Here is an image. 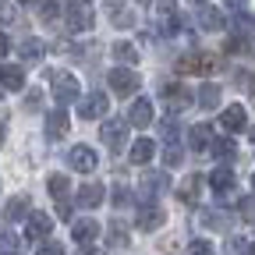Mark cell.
Instances as JSON below:
<instances>
[{
    "label": "cell",
    "instance_id": "obj_1",
    "mask_svg": "<svg viewBox=\"0 0 255 255\" xmlns=\"http://www.w3.org/2000/svg\"><path fill=\"white\" fill-rule=\"evenodd\" d=\"M50 89H53V100L57 103H75L78 100V78L71 71H50Z\"/></svg>",
    "mask_w": 255,
    "mask_h": 255
},
{
    "label": "cell",
    "instance_id": "obj_2",
    "mask_svg": "<svg viewBox=\"0 0 255 255\" xmlns=\"http://www.w3.org/2000/svg\"><path fill=\"white\" fill-rule=\"evenodd\" d=\"M213 68H216V57L209 53H191L177 60V75H209Z\"/></svg>",
    "mask_w": 255,
    "mask_h": 255
},
{
    "label": "cell",
    "instance_id": "obj_3",
    "mask_svg": "<svg viewBox=\"0 0 255 255\" xmlns=\"http://www.w3.org/2000/svg\"><path fill=\"white\" fill-rule=\"evenodd\" d=\"M64 14H68V28L71 32H89L92 28V11H89L85 0H78V4L71 0V4L64 7Z\"/></svg>",
    "mask_w": 255,
    "mask_h": 255
},
{
    "label": "cell",
    "instance_id": "obj_4",
    "mask_svg": "<svg viewBox=\"0 0 255 255\" xmlns=\"http://www.w3.org/2000/svg\"><path fill=\"white\" fill-rule=\"evenodd\" d=\"M138 75L131 71V68H114L110 71V89L117 92V96H131V92H138Z\"/></svg>",
    "mask_w": 255,
    "mask_h": 255
},
{
    "label": "cell",
    "instance_id": "obj_5",
    "mask_svg": "<svg viewBox=\"0 0 255 255\" xmlns=\"http://www.w3.org/2000/svg\"><path fill=\"white\" fill-rule=\"evenodd\" d=\"M156 21H159V32L163 36H174V32L181 28V14L174 11V0H156Z\"/></svg>",
    "mask_w": 255,
    "mask_h": 255
},
{
    "label": "cell",
    "instance_id": "obj_6",
    "mask_svg": "<svg viewBox=\"0 0 255 255\" xmlns=\"http://www.w3.org/2000/svg\"><path fill=\"white\" fill-rule=\"evenodd\" d=\"M128 124H131V128H149L152 124V100L135 96L131 107H128Z\"/></svg>",
    "mask_w": 255,
    "mask_h": 255
},
{
    "label": "cell",
    "instance_id": "obj_7",
    "mask_svg": "<svg viewBox=\"0 0 255 255\" xmlns=\"http://www.w3.org/2000/svg\"><path fill=\"white\" fill-rule=\"evenodd\" d=\"M142 188H145L142 206H152L149 199H152V195H159V191H167V188H170V177H167L163 170H145V174H142Z\"/></svg>",
    "mask_w": 255,
    "mask_h": 255
},
{
    "label": "cell",
    "instance_id": "obj_8",
    "mask_svg": "<svg viewBox=\"0 0 255 255\" xmlns=\"http://www.w3.org/2000/svg\"><path fill=\"white\" fill-rule=\"evenodd\" d=\"M53 231V220L46 213H32L28 223H25V241H46Z\"/></svg>",
    "mask_w": 255,
    "mask_h": 255
},
{
    "label": "cell",
    "instance_id": "obj_9",
    "mask_svg": "<svg viewBox=\"0 0 255 255\" xmlns=\"http://www.w3.org/2000/svg\"><path fill=\"white\" fill-rule=\"evenodd\" d=\"M159 96H163V103H167L170 110H184L191 100H195L191 89H188V85H177V82H174V85H163V92H159Z\"/></svg>",
    "mask_w": 255,
    "mask_h": 255
},
{
    "label": "cell",
    "instance_id": "obj_10",
    "mask_svg": "<svg viewBox=\"0 0 255 255\" xmlns=\"http://www.w3.org/2000/svg\"><path fill=\"white\" fill-rule=\"evenodd\" d=\"M68 163H71L78 174H92V170H96V152H92L89 145H75V149L68 152Z\"/></svg>",
    "mask_w": 255,
    "mask_h": 255
},
{
    "label": "cell",
    "instance_id": "obj_11",
    "mask_svg": "<svg viewBox=\"0 0 255 255\" xmlns=\"http://www.w3.org/2000/svg\"><path fill=\"white\" fill-rule=\"evenodd\" d=\"M107 107H110V103H107V96H103V92H89L85 100H82V107H78V114H82L85 121H96V117H103V114H107Z\"/></svg>",
    "mask_w": 255,
    "mask_h": 255
},
{
    "label": "cell",
    "instance_id": "obj_12",
    "mask_svg": "<svg viewBox=\"0 0 255 255\" xmlns=\"http://www.w3.org/2000/svg\"><path fill=\"white\" fill-rule=\"evenodd\" d=\"M245 107L241 103H234V107H227V110H223L220 114V128H223V131H245Z\"/></svg>",
    "mask_w": 255,
    "mask_h": 255
},
{
    "label": "cell",
    "instance_id": "obj_13",
    "mask_svg": "<svg viewBox=\"0 0 255 255\" xmlns=\"http://www.w3.org/2000/svg\"><path fill=\"white\" fill-rule=\"evenodd\" d=\"M163 220H167V216H163V209H159V206H142L138 216H135V227H138V231H156Z\"/></svg>",
    "mask_w": 255,
    "mask_h": 255
},
{
    "label": "cell",
    "instance_id": "obj_14",
    "mask_svg": "<svg viewBox=\"0 0 255 255\" xmlns=\"http://www.w3.org/2000/svg\"><path fill=\"white\" fill-rule=\"evenodd\" d=\"M71 238H75V245H92L96 238H100V223L96 220H78L71 227Z\"/></svg>",
    "mask_w": 255,
    "mask_h": 255
},
{
    "label": "cell",
    "instance_id": "obj_15",
    "mask_svg": "<svg viewBox=\"0 0 255 255\" xmlns=\"http://www.w3.org/2000/svg\"><path fill=\"white\" fill-rule=\"evenodd\" d=\"M21 85H25V71L18 68V64H4V68H0V89L18 92Z\"/></svg>",
    "mask_w": 255,
    "mask_h": 255
},
{
    "label": "cell",
    "instance_id": "obj_16",
    "mask_svg": "<svg viewBox=\"0 0 255 255\" xmlns=\"http://www.w3.org/2000/svg\"><path fill=\"white\" fill-rule=\"evenodd\" d=\"M103 142L110 149H124V121H103Z\"/></svg>",
    "mask_w": 255,
    "mask_h": 255
},
{
    "label": "cell",
    "instance_id": "obj_17",
    "mask_svg": "<svg viewBox=\"0 0 255 255\" xmlns=\"http://www.w3.org/2000/svg\"><path fill=\"white\" fill-rule=\"evenodd\" d=\"M152 156H156V142H152V138H138V142H131V163L145 167Z\"/></svg>",
    "mask_w": 255,
    "mask_h": 255
},
{
    "label": "cell",
    "instance_id": "obj_18",
    "mask_svg": "<svg viewBox=\"0 0 255 255\" xmlns=\"http://www.w3.org/2000/svg\"><path fill=\"white\" fill-rule=\"evenodd\" d=\"M103 195H107L103 184H85V188L78 191V206H82V209H96V206L103 202Z\"/></svg>",
    "mask_w": 255,
    "mask_h": 255
},
{
    "label": "cell",
    "instance_id": "obj_19",
    "mask_svg": "<svg viewBox=\"0 0 255 255\" xmlns=\"http://www.w3.org/2000/svg\"><path fill=\"white\" fill-rule=\"evenodd\" d=\"M199 191H202V177H199V174H191V177L177 188V199L191 206V202H199Z\"/></svg>",
    "mask_w": 255,
    "mask_h": 255
},
{
    "label": "cell",
    "instance_id": "obj_20",
    "mask_svg": "<svg viewBox=\"0 0 255 255\" xmlns=\"http://www.w3.org/2000/svg\"><path fill=\"white\" fill-rule=\"evenodd\" d=\"M195 100H199V107L213 110V107L220 103V85H216V82H202V85H199V92H195Z\"/></svg>",
    "mask_w": 255,
    "mask_h": 255
},
{
    "label": "cell",
    "instance_id": "obj_21",
    "mask_svg": "<svg viewBox=\"0 0 255 255\" xmlns=\"http://www.w3.org/2000/svg\"><path fill=\"white\" fill-rule=\"evenodd\" d=\"M64 131H68V110L46 114V135H50V138H60Z\"/></svg>",
    "mask_w": 255,
    "mask_h": 255
},
{
    "label": "cell",
    "instance_id": "obj_22",
    "mask_svg": "<svg viewBox=\"0 0 255 255\" xmlns=\"http://www.w3.org/2000/svg\"><path fill=\"white\" fill-rule=\"evenodd\" d=\"M188 145L191 149H206V145H213V128L209 124H195L188 131Z\"/></svg>",
    "mask_w": 255,
    "mask_h": 255
},
{
    "label": "cell",
    "instance_id": "obj_23",
    "mask_svg": "<svg viewBox=\"0 0 255 255\" xmlns=\"http://www.w3.org/2000/svg\"><path fill=\"white\" fill-rule=\"evenodd\" d=\"M209 184H213V191H220V195H227V191L234 188V174H231L227 167H216V170L209 174Z\"/></svg>",
    "mask_w": 255,
    "mask_h": 255
},
{
    "label": "cell",
    "instance_id": "obj_24",
    "mask_svg": "<svg viewBox=\"0 0 255 255\" xmlns=\"http://www.w3.org/2000/svg\"><path fill=\"white\" fill-rule=\"evenodd\" d=\"M25 216H32V213H28V199H11V202L4 206V220H7V223H18V220H25Z\"/></svg>",
    "mask_w": 255,
    "mask_h": 255
},
{
    "label": "cell",
    "instance_id": "obj_25",
    "mask_svg": "<svg viewBox=\"0 0 255 255\" xmlns=\"http://www.w3.org/2000/svg\"><path fill=\"white\" fill-rule=\"evenodd\" d=\"M199 25H202L206 32H216V28H223V25H227V18H223L216 7H202V14H199Z\"/></svg>",
    "mask_w": 255,
    "mask_h": 255
},
{
    "label": "cell",
    "instance_id": "obj_26",
    "mask_svg": "<svg viewBox=\"0 0 255 255\" xmlns=\"http://www.w3.org/2000/svg\"><path fill=\"white\" fill-rule=\"evenodd\" d=\"M107 14H110V21H114L117 28H128V25H135L131 11H128L124 4H107Z\"/></svg>",
    "mask_w": 255,
    "mask_h": 255
},
{
    "label": "cell",
    "instance_id": "obj_27",
    "mask_svg": "<svg viewBox=\"0 0 255 255\" xmlns=\"http://www.w3.org/2000/svg\"><path fill=\"white\" fill-rule=\"evenodd\" d=\"M46 53V43H39V39H25L21 46H18V57L21 60H39Z\"/></svg>",
    "mask_w": 255,
    "mask_h": 255
},
{
    "label": "cell",
    "instance_id": "obj_28",
    "mask_svg": "<svg viewBox=\"0 0 255 255\" xmlns=\"http://www.w3.org/2000/svg\"><path fill=\"white\" fill-rule=\"evenodd\" d=\"M46 188H50V195L60 202V199H68V188H71V184H68V177H64V174H50V177H46Z\"/></svg>",
    "mask_w": 255,
    "mask_h": 255
},
{
    "label": "cell",
    "instance_id": "obj_29",
    "mask_svg": "<svg viewBox=\"0 0 255 255\" xmlns=\"http://www.w3.org/2000/svg\"><path fill=\"white\" fill-rule=\"evenodd\" d=\"M114 57H117L121 64H131V68L138 64V50H135L131 43H114Z\"/></svg>",
    "mask_w": 255,
    "mask_h": 255
},
{
    "label": "cell",
    "instance_id": "obj_30",
    "mask_svg": "<svg viewBox=\"0 0 255 255\" xmlns=\"http://www.w3.org/2000/svg\"><path fill=\"white\" fill-rule=\"evenodd\" d=\"M209 152H213V156H216V159H231V156H234V152H238V145H234V142H231V138H216V142H213V145H209Z\"/></svg>",
    "mask_w": 255,
    "mask_h": 255
},
{
    "label": "cell",
    "instance_id": "obj_31",
    "mask_svg": "<svg viewBox=\"0 0 255 255\" xmlns=\"http://www.w3.org/2000/svg\"><path fill=\"white\" fill-rule=\"evenodd\" d=\"M110 245H117V248L128 245V227H124V220H114V223H110Z\"/></svg>",
    "mask_w": 255,
    "mask_h": 255
},
{
    "label": "cell",
    "instance_id": "obj_32",
    "mask_svg": "<svg viewBox=\"0 0 255 255\" xmlns=\"http://www.w3.org/2000/svg\"><path fill=\"white\" fill-rule=\"evenodd\" d=\"M188 255H216V252H213L209 241H191V245H188Z\"/></svg>",
    "mask_w": 255,
    "mask_h": 255
},
{
    "label": "cell",
    "instance_id": "obj_33",
    "mask_svg": "<svg viewBox=\"0 0 255 255\" xmlns=\"http://www.w3.org/2000/svg\"><path fill=\"white\" fill-rule=\"evenodd\" d=\"M238 85L248 89V92H255V75L252 71H238Z\"/></svg>",
    "mask_w": 255,
    "mask_h": 255
},
{
    "label": "cell",
    "instance_id": "obj_34",
    "mask_svg": "<svg viewBox=\"0 0 255 255\" xmlns=\"http://www.w3.org/2000/svg\"><path fill=\"white\" fill-rule=\"evenodd\" d=\"M163 163H167V167H177V163H181V149H177V145H170V149L163 152Z\"/></svg>",
    "mask_w": 255,
    "mask_h": 255
},
{
    "label": "cell",
    "instance_id": "obj_35",
    "mask_svg": "<svg viewBox=\"0 0 255 255\" xmlns=\"http://www.w3.org/2000/svg\"><path fill=\"white\" fill-rule=\"evenodd\" d=\"M39 100H43V92H39V89H32V92L25 96V110H39Z\"/></svg>",
    "mask_w": 255,
    "mask_h": 255
},
{
    "label": "cell",
    "instance_id": "obj_36",
    "mask_svg": "<svg viewBox=\"0 0 255 255\" xmlns=\"http://www.w3.org/2000/svg\"><path fill=\"white\" fill-rule=\"evenodd\" d=\"M39 255H64V245H57V241H46V245H39Z\"/></svg>",
    "mask_w": 255,
    "mask_h": 255
},
{
    "label": "cell",
    "instance_id": "obj_37",
    "mask_svg": "<svg viewBox=\"0 0 255 255\" xmlns=\"http://www.w3.org/2000/svg\"><path fill=\"white\" fill-rule=\"evenodd\" d=\"M43 21H57V4H53V0L43 4Z\"/></svg>",
    "mask_w": 255,
    "mask_h": 255
},
{
    "label": "cell",
    "instance_id": "obj_38",
    "mask_svg": "<svg viewBox=\"0 0 255 255\" xmlns=\"http://www.w3.org/2000/svg\"><path fill=\"white\" fill-rule=\"evenodd\" d=\"M159 131H163V138H167V142H174V138H177V124H174V121H167L163 128H159Z\"/></svg>",
    "mask_w": 255,
    "mask_h": 255
},
{
    "label": "cell",
    "instance_id": "obj_39",
    "mask_svg": "<svg viewBox=\"0 0 255 255\" xmlns=\"http://www.w3.org/2000/svg\"><path fill=\"white\" fill-rule=\"evenodd\" d=\"M11 14H14V11H11V4H7V0H0V25H7V21H11Z\"/></svg>",
    "mask_w": 255,
    "mask_h": 255
},
{
    "label": "cell",
    "instance_id": "obj_40",
    "mask_svg": "<svg viewBox=\"0 0 255 255\" xmlns=\"http://www.w3.org/2000/svg\"><path fill=\"white\" fill-rule=\"evenodd\" d=\"M57 216H64V220L71 216V202H68V199H60V202H57Z\"/></svg>",
    "mask_w": 255,
    "mask_h": 255
},
{
    "label": "cell",
    "instance_id": "obj_41",
    "mask_svg": "<svg viewBox=\"0 0 255 255\" xmlns=\"http://www.w3.org/2000/svg\"><path fill=\"white\" fill-rule=\"evenodd\" d=\"M241 213H245V220H255V202H252V199L241 202Z\"/></svg>",
    "mask_w": 255,
    "mask_h": 255
},
{
    "label": "cell",
    "instance_id": "obj_42",
    "mask_svg": "<svg viewBox=\"0 0 255 255\" xmlns=\"http://www.w3.org/2000/svg\"><path fill=\"white\" fill-rule=\"evenodd\" d=\"M7 50H11V39L4 36V32H0V57H7Z\"/></svg>",
    "mask_w": 255,
    "mask_h": 255
},
{
    "label": "cell",
    "instance_id": "obj_43",
    "mask_svg": "<svg viewBox=\"0 0 255 255\" xmlns=\"http://www.w3.org/2000/svg\"><path fill=\"white\" fill-rule=\"evenodd\" d=\"M223 4H227V7H231V11H241V7H245V4H248V0H223Z\"/></svg>",
    "mask_w": 255,
    "mask_h": 255
},
{
    "label": "cell",
    "instance_id": "obj_44",
    "mask_svg": "<svg viewBox=\"0 0 255 255\" xmlns=\"http://www.w3.org/2000/svg\"><path fill=\"white\" fill-rule=\"evenodd\" d=\"M4 128H7V114L0 110V142H4Z\"/></svg>",
    "mask_w": 255,
    "mask_h": 255
},
{
    "label": "cell",
    "instance_id": "obj_45",
    "mask_svg": "<svg viewBox=\"0 0 255 255\" xmlns=\"http://www.w3.org/2000/svg\"><path fill=\"white\" fill-rule=\"evenodd\" d=\"M82 255H103V248H85Z\"/></svg>",
    "mask_w": 255,
    "mask_h": 255
},
{
    "label": "cell",
    "instance_id": "obj_46",
    "mask_svg": "<svg viewBox=\"0 0 255 255\" xmlns=\"http://www.w3.org/2000/svg\"><path fill=\"white\" fill-rule=\"evenodd\" d=\"M18 4H25V7H28V4H39V0H18Z\"/></svg>",
    "mask_w": 255,
    "mask_h": 255
},
{
    "label": "cell",
    "instance_id": "obj_47",
    "mask_svg": "<svg viewBox=\"0 0 255 255\" xmlns=\"http://www.w3.org/2000/svg\"><path fill=\"white\" fill-rule=\"evenodd\" d=\"M248 255H255V241H252V245H248Z\"/></svg>",
    "mask_w": 255,
    "mask_h": 255
},
{
    "label": "cell",
    "instance_id": "obj_48",
    "mask_svg": "<svg viewBox=\"0 0 255 255\" xmlns=\"http://www.w3.org/2000/svg\"><path fill=\"white\" fill-rule=\"evenodd\" d=\"M4 255H21V252H4Z\"/></svg>",
    "mask_w": 255,
    "mask_h": 255
},
{
    "label": "cell",
    "instance_id": "obj_49",
    "mask_svg": "<svg viewBox=\"0 0 255 255\" xmlns=\"http://www.w3.org/2000/svg\"><path fill=\"white\" fill-rule=\"evenodd\" d=\"M191 4H206V0H191Z\"/></svg>",
    "mask_w": 255,
    "mask_h": 255
},
{
    "label": "cell",
    "instance_id": "obj_50",
    "mask_svg": "<svg viewBox=\"0 0 255 255\" xmlns=\"http://www.w3.org/2000/svg\"><path fill=\"white\" fill-rule=\"evenodd\" d=\"M252 184H255V177H252Z\"/></svg>",
    "mask_w": 255,
    "mask_h": 255
},
{
    "label": "cell",
    "instance_id": "obj_51",
    "mask_svg": "<svg viewBox=\"0 0 255 255\" xmlns=\"http://www.w3.org/2000/svg\"><path fill=\"white\" fill-rule=\"evenodd\" d=\"M142 4H145V0H142Z\"/></svg>",
    "mask_w": 255,
    "mask_h": 255
}]
</instances>
